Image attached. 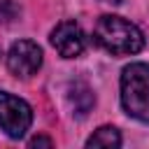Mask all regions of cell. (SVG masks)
Masks as SVG:
<instances>
[{"label": "cell", "mask_w": 149, "mask_h": 149, "mask_svg": "<svg viewBox=\"0 0 149 149\" xmlns=\"http://www.w3.org/2000/svg\"><path fill=\"white\" fill-rule=\"evenodd\" d=\"M93 37L98 47H102L112 56H133L144 47L142 30L135 23L126 21L123 16H114V14H105L98 19Z\"/></svg>", "instance_id": "1"}, {"label": "cell", "mask_w": 149, "mask_h": 149, "mask_svg": "<svg viewBox=\"0 0 149 149\" xmlns=\"http://www.w3.org/2000/svg\"><path fill=\"white\" fill-rule=\"evenodd\" d=\"M121 105L128 116L149 123V65L130 63L121 72Z\"/></svg>", "instance_id": "2"}, {"label": "cell", "mask_w": 149, "mask_h": 149, "mask_svg": "<svg viewBox=\"0 0 149 149\" xmlns=\"http://www.w3.org/2000/svg\"><path fill=\"white\" fill-rule=\"evenodd\" d=\"M33 123V109L26 100L7 93V91H0V128L19 140L26 135V130L30 128Z\"/></svg>", "instance_id": "3"}, {"label": "cell", "mask_w": 149, "mask_h": 149, "mask_svg": "<svg viewBox=\"0 0 149 149\" xmlns=\"http://www.w3.org/2000/svg\"><path fill=\"white\" fill-rule=\"evenodd\" d=\"M7 68L14 77L28 79L42 68V49L33 40H19L7 51Z\"/></svg>", "instance_id": "4"}, {"label": "cell", "mask_w": 149, "mask_h": 149, "mask_svg": "<svg viewBox=\"0 0 149 149\" xmlns=\"http://www.w3.org/2000/svg\"><path fill=\"white\" fill-rule=\"evenodd\" d=\"M51 44H54V49L63 58H77V56H81V51L86 47L81 26L77 21H61L51 30Z\"/></svg>", "instance_id": "5"}, {"label": "cell", "mask_w": 149, "mask_h": 149, "mask_svg": "<svg viewBox=\"0 0 149 149\" xmlns=\"http://www.w3.org/2000/svg\"><path fill=\"white\" fill-rule=\"evenodd\" d=\"M119 144H121V135L114 126H100L86 140V147H119Z\"/></svg>", "instance_id": "6"}, {"label": "cell", "mask_w": 149, "mask_h": 149, "mask_svg": "<svg viewBox=\"0 0 149 149\" xmlns=\"http://www.w3.org/2000/svg\"><path fill=\"white\" fill-rule=\"evenodd\" d=\"M51 144H54V142H51L49 137H42V135L30 140V147H51Z\"/></svg>", "instance_id": "7"}]
</instances>
